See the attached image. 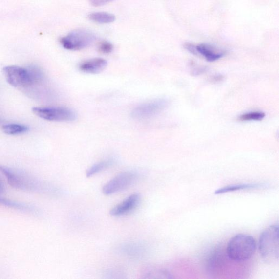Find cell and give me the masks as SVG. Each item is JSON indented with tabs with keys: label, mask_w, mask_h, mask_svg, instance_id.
<instances>
[{
	"label": "cell",
	"mask_w": 279,
	"mask_h": 279,
	"mask_svg": "<svg viewBox=\"0 0 279 279\" xmlns=\"http://www.w3.org/2000/svg\"><path fill=\"white\" fill-rule=\"evenodd\" d=\"M0 171L5 176L10 186L19 190L48 194H55L58 193V189L51 184L40 180L21 170L1 166Z\"/></svg>",
	"instance_id": "1"
},
{
	"label": "cell",
	"mask_w": 279,
	"mask_h": 279,
	"mask_svg": "<svg viewBox=\"0 0 279 279\" xmlns=\"http://www.w3.org/2000/svg\"><path fill=\"white\" fill-rule=\"evenodd\" d=\"M256 248V242L251 236L241 234L230 239L226 253L227 257L232 261L243 262L253 257Z\"/></svg>",
	"instance_id": "2"
},
{
	"label": "cell",
	"mask_w": 279,
	"mask_h": 279,
	"mask_svg": "<svg viewBox=\"0 0 279 279\" xmlns=\"http://www.w3.org/2000/svg\"><path fill=\"white\" fill-rule=\"evenodd\" d=\"M259 250L261 257L267 262L278 261L279 258V228L274 224L264 230L260 236Z\"/></svg>",
	"instance_id": "3"
},
{
	"label": "cell",
	"mask_w": 279,
	"mask_h": 279,
	"mask_svg": "<svg viewBox=\"0 0 279 279\" xmlns=\"http://www.w3.org/2000/svg\"><path fill=\"white\" fill-rule=\"evenodd\" d=\"M96 40V36L91 31L85 30H74L65 37L61 38L60 42L65 49L77 51L87 48Z\"/></svg>",
	"instance_id": "4"
},
{
	"label": "cell",
	"mask_w": 279,
	"mask_h": 279,
	"mask_svg": "<svg viewBox=\"0 0 279 279\" xmlns=\"http://www.w3.org/2000/svg\"><path fill=\"white\" fill-rule=\"evenodd\" d=\"M32 111L41 119L53 122H72L77 115L70 108L62 107H35Z\"/></svg>",
	"instance_id": "5"
},
{
	"label": "cell",
	"mask_w": 279,
	"mask_h": 279,
	"mask_svg": "<svg viewBox=\"0 0 279 279\" xmlns=\"http://www.w3.org/2000/svg\"><path fill=\"white\" fill-rule=\"evenodd\" d=\"M135 172H126L117 174L103 186L102 192L106 195H110L129 187L138 178Z\"/></svg>",
	"instance_id": "6"
},
{
	"label": "cell",
	"mask_w": 279,
	"mask_h": 279,
	"mask_svg": "<svg viewBox=\"0 0 279 279\" xmlns=\"http://www.w3.org/2000/svg\"><path fill=\"white\" fill-rule=\"evenodd\" d=\"M3 73L8 83L14 87L22 88L33 85L27 68L9 65L3 68Z\"/></svg>",
	"instance_id": "7"
},
{
	"label": "cell",
	"mask_w": 279,
	"mask_h": 279,
	"mask_svg": "<svg viewBox=\"0 0 279 279\" xmlns=\"http://www.w3.org/2000/svg\"><path fill=\"white\" fill-rule=\"evenodd\" d=\"M169 102L167 99H159L142 104L131 112V116L135 119L143 120L158 114L167 107Z\"/></svg>",
	"instance_id": "8"
},
{
	"label": "cell",
	"mask_w": 279,
	"mask_h": 279,
	"mask_svg": "<svg viewBox=\"0 0 279 279\" xmlns=\"http://www.w3.org/2000/svg\"><path fill=\"white\" fill-rule=\"evenodd\" d=\"M140 201V196L138 193L132 194L119 204L113 207L110 211V215L112 216L119 217L129 214L136 209Z\"/></svg>",
	"instance_id": "9"
},
{
	"label": "cell",
	"mask_w": 279,
	"mask_h": 279,
	"mask_svg": "<svg viewBox=\"0 0 279 279\" xmlns=\"http://www.w3.org/2000/svg\"><path fill=\"white\" fill-rule=\"evenodd\" d=\"M107 65V61L102 58H94L84 61L79 69L84 73L96 74L102 72Z\"/></svg>",
	"instance_id": "10"
},
{
	"label": "cell",
	"mask_w": 279,
	"mask_h": 279,
	"mask_svg": "<svg viewBox=\"0 0 279 279\" xmlns=\"http://www.w3.org/2000/svg\"><path fill=\"white\" fill-rule=\"evenodd\" d=\"M119 249L126 256L135 259L143 258L146 252L144 245L134 242L122 244Z\"/></svg>",
	"instance_id": "11"
},
{
	"label": "cell",
	"mask_w": 279,
	"mask_h": 279,
	"mask_svg": "<svg viewBox=\"0 0 279 279\" xmlns=\"http://www.w3.org/2000/svg\"><path fill=\"white\" fill-rule=\"evenodd\" d=\"M227 257V256H226ZM224 251L216 248L213 251L207 260V267L210 272H214L221 267L225 262Z\"/></svg>",
	"instance_id": "12"
},
{
	"label": "cell",
	"mask_w": 279,
	"mask_h": 279,
	"mask_svg": "<svg viewBox=\"0 0 279 279\" xmlns=\"http://www.w3.org/2000/svg\"><path fill=\"white\" fill-rule=\"evenodd\" d=\"M0 205L21 212L28 213V214L35 215L40 214L39 211L34 206L26 204V203L9 200L7 198L0 197Z\"/></svg>",
	"instance_id": "13"
},
{
	"label": "cell",
	"mask_w": 279,
	"mask_h": 279,
	"mask_svg": "<svg viewBox=\"0 0 279 279\" xmlns=\"http://www.w3.org/2000/svg\"><path fill=\"white\" fill-rule=\"evenodd\" d=\"M263 187H265V185L263 184L260 183L234 184V185H230L217 189V190L215 192V193L216 195H220L223 194V193H227L245 190V189H259Z\"/></svg>",
	"instance_id": "14"
},
{
	"label": "cell",
	"mask_w": 279,
	"mask_h": 279,
	"mask_svg": "<svg viewBox=\"0 0 279 279\" xmlns=\"http://www.w3.org/2000/svg\"><path fill=\"white\" fill-rule=\"evenodd\" d=\"M197 54H200L209 62L219 60L224 55L223 53H217L212 47L208 44H201L196 46Z\"/></svg>",
	"instance_id": "15"
},
{
	"label": "cell",
	"mask_w": 279,
	"mask_h": 279,
	"mask_svg": "<svg viewBox=\"0 0 279 279\" xmlns=\"http://www.w3.org/2000/svg\"><path fill=\"white\" fill-rule=\"evenodd\" d=\"M145 279H172V274L166 269L156 268H146L143 272Z\"/></svg>",
	"instance_id": "16"
},
{
	"label": "cell",
	"mask_w": 279,
	"mask_h": 279,
	"mask_svg": "<svg viewBox=\"0 0 279 279\" xmlns=\"http://www.w3.org/2000/svg\"><path fill=\"white\" fill-rule=\"evenodd\" d=\"M114 163V160L112 159L101 161L100 162L94 164L89 168L86 172V176L91 177L103 170L110 167Z\"/></svg>",
	"instance_id": "17"
},
{
	"label": "cell",
	"mask_w": 279,
	"mask_h": 279,
	"mask_svg": "<svg viewBox=\"0 0 279 279\" xmlns=\"http://www.w3.org/2000/svg\"><path fill=\"white\" fill-rule=\"evenodd\" d=\"M89 20L93 21L102 23V24H107L114 22L116 17L113 14L107 12H94L88 16Z\"/></svg>",
	"instance_id": "18"
},
{
	"label": "cell",
	"mask_w": 279,
	"mask_h": 279,
	"mask_svg": "<svg viewBox=\"0 0 279 279\" xmlns=\"http://www.w3.org/2000/svg\"><path fill=\"white\" fill-rule=\"evenodd\" d=\"M28 128L24 125L19 124H8L2 127L4 133L9 135H16L26 133Z\"/></svg>",
	"instance_id": "19"
},
{
	"label": "cell",
	"mask_w": 279,
	"mask_h": 279,
	"mask_svg": "<svg viewBox=\"0 0 279 279\" xmlns=\"http://www.w3.org/2000/svg\"><path fill=\"white\" fill-rule=\"evenodd\" d=\"M32 84L39 83L44 79V73L42 70L36 65H30L27 68Z\"/></svg>",
	"instance_id": "20"
},
{
	"label": "cell",
	"mask_w": 279,
	"mask_h": 279,
	"mask_svg": "<svg viewBox=\"0 0 279 279\" xmlns=\"http://www.w3.org/2000/svg\"><path fill=\"white\" fill-rule=\"evenodd\" d=\"M265 116V113L263 112H250L244 113V114L240 115L238 117V120L243 122L261 121Z\"/></svg>",
	"instance_id": "21"
},
{
	"label": "cell",
	"mask_w": 279,
	"mask_h": 279,
	"mask_svg": "<svg viewBox=\"0 0 279 279\" xmlns=\"http://www.w3.org/2000/svg\"><path fill=\"white\" fill-rule=\"evenodd\" d=\"M98 50L103 54H108L112 52L113 45L109 42L103 41L99 44Z\"/></svg>",
	"instance_id": "22"
},
{
	"label": "cell",
	"mask_w": 279,
	"mask_h": 279,
	"mask_svg": "<svg viewBox=\"0 0 279 279\" xmlns=\"http://www.w3.org/2000/svg\"><path fill=\"white\" fill-rule=\"evenodd\" d=\"M115 1L116 0H89V2L93 6L101 7Z\"/></svg>",
	"instance_id": "23"
},
{
	"label": "cell",
	"mask_w": 279,
	"mask_h": 279,
	"mask_svg": "<svg viewBox=\"0 0 279 279\" xmlns=\"http://www.w3.org/2000/svg\"><path fill=\"white\" fill-rule=\"evenodd\" d=\"M184 47H185V48L187 50H188L189 52H191L192 54L194 55L197 54V52L195 46L191 43H186L185 45H184Z\"/></svg>",
	"instance_id": "24"
},
{
	"label": "cell",
	"mask_w": 279,
	"mask_h": 279,
	"mask_svg": "<svg viewBox=\"0 0 279 279\" xmlns=\"http://www.w3.org/2000/svg\"><path fill=\"white\" fill-rule=\"evenodd\" d=\"M4 191H5V186L2 179L0 178V194L3 193Z\"/></svg>",
	"instance_id": "25"
},
{
	"label": "cell",
	"mask_w": 279,
	"mask_h": 279,
	"mask_svg": "<svg viewBox=\"0 0 279 279\" xmlns=\"http://www.w3.org/2000/svg\"><path fill=\"white\" fill-rule=\"evenodd\" d=\"M222 80H223V76H220V75H217V76H215L214 78H212V81L218 82L219 81H221Z\"/></svg>",
	"instance_id": "26"
}]
</instances>
